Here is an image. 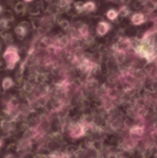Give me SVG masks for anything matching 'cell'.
Masks as SVG:
<instances>
[{"label": "cell", "instance_id": "1", "mask_svg": "<svg viewBox=\"0 0 157 158\" xmlns=\"http://www.w3.org/2000/svg\"><path fill=\"white\" fill-rule=\"evenodd\" d=\"M136 52L138 53L141 57H144V58L149 59V60L153 59L154 56H155V50H154L153 46L149 43H142L139 46H137Z\"/></svg>", "mask_w": 157, "mask_h": 158}, {"label": "cell", "instance_id": "8", "mask_svg": "<svg viewBox=\"0 0 157 158\" xmlns=\"http://www.w3.org/2000/svg\"><path fill=\"white\" fill-rule=\"evenodd\" d=\"M11 86H12V80L9 79V77L4 79V81H3V88L4 89H8V88L11 87Z\"/></svg>", "mask_w": 157, "mask_h": 158}, {"label": "cell", "instance_id": "3", "mask_svg": "<svg viewBox=\"0 0 157 158\" xmlns=\"http://www.w3.org/2000/svg\"><path fill=\"white\" fill-rule=\"evenodd\" d=\"M109 29H110L109 24L105 23V22H100L98 24V26H97V32H98L99 35H105V33L109 31Z\"/></svg>", "mask_w": 157, "mask_h": 158}, {"label": "cell", "instance_id": "4", "mask_svg": "<svg viewBox=\"0 0 157 158\" xmlns=\"http://www.w3.org/2000/svg\"><path fill=\"white\" fill-rule=\"evenodd\" d=\"M144 21H145L144 15L141 14V13H136V14H134L131 17V22L134 25H140V24H142Z\"/></svg>", "mask_w": 157, "mask_h": 158}, {"label": "cell", "instance_id": "5", "mask_svg": "<svg viewBox=\"0 0 157 158\" xmlns=\"http://www.w3.org/2000/svg\"><path fill=\"white\" fill-rule=\"evenodd\" d=\"M95 10V3L92 1H88L86 3L83 4V11L85 12H92V11Z\"/></svg>", "mask_w": 157, "mask_h": 158}, {"label": "cell", "instance_id": "10", "mask_svg": "<svg viewBox=\"0 0 157 158\" xmlns=\"http://www.w3.org/2000/svg\"><path fill=\"white\" fill-rule=\"evenodd\" d=\"M24 1H26V2H30V1H32V0H24Z\"/></svg>", "mask_w": 157, "mask_h": 158}, {"label": "cell", "instance_id": "7", "mask_svg": "<svg viewBox=\"0 0 157 158\" xmlns=\"http://www.w3.org/2000/svg\"><path fill=\"white\" fill-rule=\"evenodd\" d=\"M15 31H16L17 35H21V37H23V35H26V29L23 27V26H19V27H16Z\"/></svg>", "mask_w": 157, "mask_h": 158}, {"label": "cell", "instance_id": "6", "mask_svg": "<svg viewBox=\"0 0 157 158\" xmlns=\"http://www.w3.org/2000/svg\"><path fill=\"white\" fill-rule=\"evenodd\" d=\"M118 13L116 12L115 10H113V9H112V10H109L107 12V17L109 19H111V21L116 19H118Z\"/></svg>", "mask_w": 157, "mask_h": 158}, {"label": "cell", "instance_id": "2", "mask_svg": "<svg viewBox=\"0 0 157 158\" xmlns=\"http://www.w3.org/2000/svg\"><path fill=\"white\" fill-rule=\"evenodd\" d=\"M4 59H6V63H8V68L12 69L13 67H14L15 63L19 60V54H17L14 48H10L4 53Z\"/></svg>", "mask_w": 157, "mask_h": 158}, {"label": "cell", "instance_id": "9", "mask_svg": "<svg viewBox=\"0 0 157 158\" xmlns=\"http://www.w3.org/2000/svg\"><path fill=\"white\" fill-rule=\"evenodd\" d=\"M8 158H15V157L12 156V155H10V156H8Z\"/></svg>", "mask_w": 157, "mask_h": 158}]
</instances>
